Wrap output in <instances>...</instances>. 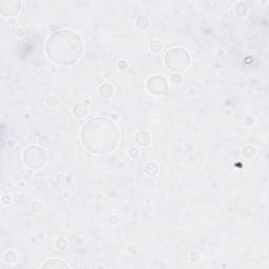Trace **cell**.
<instances>
[{"instance_id":"6da1fadb","label":"cell","mask_w":269,"mask_h":269,"mask_svg":"<svg viewBox=\"0 0 269 269\" xmlns=\"http://www.w3.org/2000/svg\"><path fill=\"white\" fill-rule=\"evenodd\" d=\"M136 141L140 146L145 147V146H148L151 143V136L146 130H140L136 135Z\"/></svg>"},{"instance_id":"7a4b0ae2","label":"cell","mask_w":269,"mask_h":269,"mask_svg":"<svg viewBox=\"0 0 269 269\" xmlns=\"http://www.w3.org/2000/svg\"><path fill=\"white\" fill-rule=\"evenodd\" d=\"M99 93H100V96H102L103 98H105V94H107V98H110L114 93V87L110 84L105 83L104 85H102L99 88Z\"/></svg>"},{"instance_id":"3957f363","label":"cell","mask_w":269,"mask_h":269,"mask_svg":"<svg viewBox=\"0 0 269 269\" xmlns=\"http://www.w3.org/2000/svg\"><path fill=\"white\" fill-rule=\"evenodd\" d=\"M158 170H159V169H158V165L153 162L147 163L144 167V171L148 175V176H155V175L158 172Z\"/></svg>"},{"instance_id":"277c9868","label":"cell","mask_w":269,"mask_h":269,"mask_svg":"<svg viewBox=\"0 0 269 269\" xmlns=\"http://www.w3.org/2000/svg\"><path fill=\"white\" fill-rule=\"evenodd\" d=\"M136 24L140 29H146L149 25V20L145 16H140L136 21Z\"/></svg>"},{"instance_id":"5b68a950","label":"cell","mask_w":269,"mask_h":269,"mask_svg":"<svg viewBox=\"0 0 269 269\" xmlns=\"http://www.w3.org/2000/svg\"><path fill=\"white\" fill-rule=\"evenodd\" d=\"M162 47H163V45H162V43H161V41H158V40L153 41V42L149 44V49H151V51L153 53L160 52V51L162 49Z\"/></svg>"},{"instance_id":"8992f818","label":"cell","mask_w":269,"mask_h":269,"mask_svg":"<svg viewBox=\"0 0 269 269\" xmlns=\"http://www.w3.org/2000/svg\"><path fill=\"white\" fill-rule=\"evenodd\" d=\"M4 259H5V262H8V263H14L15 261H16V259H17V257H16L15 251H13V250H9V251L5 252V255H4Z\"/></svg>"},{"instance_id":"52a82bcc","label":"cell","mask_w":269,"mask_h":269,"mask_svg":"<svg viewBox=\"0 0 269 269\" xmlns=\"http://www.w3.org/2000/svg\"><path fill=\"white\" fill-rule=\"evenodd\" d=\"M47 105L51 108H54L58 105V99L56 98L55 96H49L47 99Z\"/></svg>"},{"instance_id":"ba28073f","label":"cell","mask_w":269,"mask_h":269,"mask_svg":"<svg viewBox=\"0 0 269 269\" xmlns=\"http://www.w3.org/2000/svg\"><path fill=\"white\" fill-rule=\"evenodd\" d=\"M67 245V241L64 238H59L58 240L56 241V246L60 249H64Z\"/></svg>"},{"instance_id":"9c48e42d","label":"cell","mask_w":269,"mask_h":269,"mask_svg":"<svg viewBox=\"0 0 269 269\" xmlns=\"http://www.w3.org/2000/svg\"><path fill=\"white\" fill-rule=\"evenodd\" d=\"M31 208H32V211H34V212H39L40 210H42V205H41V203L39 201H35V202L32 203Z\"/></svg>"},{"instance_id":"30bf717a","label":"cell","mask_w":269,"mask_h":269,"mask_svg":"<svg viewBox=\"0 0 269 269\" xmlns=\"http://www.w3.org/2000/svg\"><path fill=\"white\" fill-rule=\"evenodd\" d=\"M128 155H129L130 158L136 159V158H138V156H139V149L136 147H130L129 149H128Z\"/></svg>"},{"instance_id":"8fae6325","label":"cell","mask_w":269,"mask_h":269,"mask_svg":"<svg viewBox=\"0 0 269 269\" xmlns=\"http://www.w3.org/2000/svg\"><path fill=\"white\" fill-rule=\"evenodd\" d=\"M170 80H171V82H172V83L179 84V83H181V82H182L183 78H182V76L180 75V74H174V75L171 76Z\"/></svg>"},{"instance_id":"7c38bea8","label":"cell","mask_w":269,"mask_h":269,"mask_svg":"<svg viewBox=\"0 0 269 269\" xmlns=\"http://www.w3.org/2000/svg\"><path fill=\"white\" fill-rule=\"evenodd\" d=\"M1 202H2L3 205H10L12 203V197L9 196V194H4L1 199Z\"/></svg>"},{"instance_id":"4fadbf2b","label":"cell","mask_w":269,"mask_h":269,"mask_svg":"<svg viewBox=\"0 0 269 269\" xmlns=\"http://www.w3.org/2000/svg\"><path fill=\"white\" fill-rule=\"evenodd\" d=\"M118 222H119L118 216H117V214H112L110 218V223H112V224H117Z\"/></svg>"},{"instance_id":"5bb4252c","label":"cell","mask_w":269,"mask_h":269,"mask_svg":"<svg viewBox=\"0 0 269 269\" xmlns=\"http://www.w3.org/2000/svg\"><path fill=\"white\" fill-rule=\"evenodd\" d=\"M118 66H119V68L124 70V68H126V67H127V63H126V61L121 60V61H119V62H118Z\"/></svg>"},{"instance_id":"9a60e30c","label":"cell","mask_w":269,"mask_h":269,"mask_svg":"<svg viewBox=\"0 0 269 269\" xmlns=\"http://www.w3.org/2000/svg\"><path fill=\"white\" fill-rule=\"evenodd\" d=\"M15 145H16V142H15L14 139H9V141H8V146L11 148L15 147Z\"/></svg>"},{"instance_id":"2e32d148","label":"cell","mask_w":269,"mask_h":269,"mask_svg":"<svg viewBox=\"0 0 269 269\" xmlns=\"http://www.w3.org/2000/svg\"><path fill=\"white\" fill-rule=\"evenodd\" d=\"M17 33H18V34H17L18 37H22V36L25 34V31H24L23 29H17Z\"/></svg>"}]
</instances>
